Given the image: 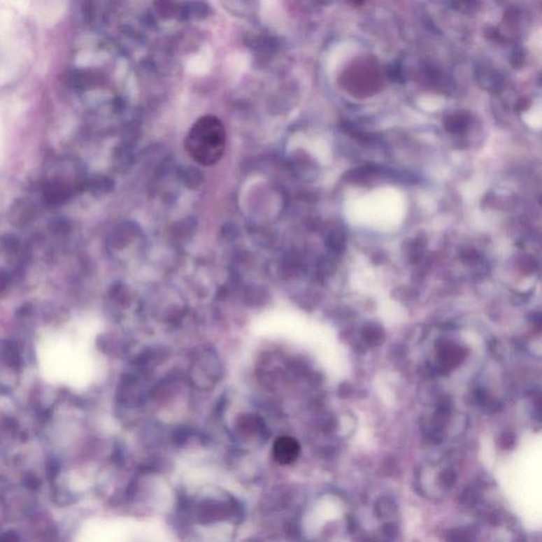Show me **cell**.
<instances>
[{
    "mask_svg": "<svg viewBox=\"0 0 542 542\" xmlns=\"http://www.w3.org/2000/svg\"><path fill=\"white\" fill-rule=\"evenodd\" d=\"M438 483L444 490H451L457 482V475L451 469H445L438 475Z\"/></svg>",
    "mask_w": 542,
    "mask_h": 542,
    "instance_id": "8992f818",
    "label": "cell"
},
{
    "mask_svg": "<svg viewBox=\"0 0 542 542\" xmlns=\"http://www.w3.org/2000/svg\"><path fill=\"white\" fill-rule=\"evenodd\" d=\"M369 335H370L371 337L370 339H369V341L377 342L379 341L383 334H381V329H379V327L371 325V327H368V329H366V331H364V336Z\"/></svg>",
    "mask_w": 542,
    "mask_h": 542,
    "instance_id": "ba28073f",
    "label": "cell"
},
{
    "mask_svg": "<svg viewBox=\"0 0 542 542\" xmlns=\"http://www.w3.org/2000/svg\"><path fill=\"white\" fill-rule=\"evenodd\" d=\"M376 511L378 513V516H380L381 518H388L391 515L394 514L395 506L389 499H383V500H379Z\"/></svg>",
    "mask_w": 542,
    "mask_h": 542,
    "instance_id": "52a82bcc",
    "label": "cell"
},
{
    "mask_svg": "<svg viewBox=\"0 0 542 542\" xmlns=\"http://www.w3.org/2000/svg\"><path fill=\"white\" fill-rule=\"evenodd\" d=\"M442 360L447 366H457V360L463 359V352L457 346H446L442 352Z\"/></svg>",
    "mask_w": 542,
    "mask_h": 542,
    "instance_id": "277c9868",
    "label": "cell"
},
{
    "mask_svg": "<svg viewBox=\"0 0 542 542\" xmlns=\"http://www.w3.org/2000/svg\"><path fill=\"white\" fill-rule=\"evenodd\" d=\"M273 455L281 465H290L298 459L300 445L292 436H280L273 444Z\"/></svg>",
    "mask_w": 542,
    "mask_h": 542,
    "instance_id": "7a4b0ae2",
    "label": "cell"
},
{
    "mask_svg": "<svg viewBox=\"0 0 542 542\" xmlns=\"http://www.w3.org/2000/svg\"><path fill=\"white\" fill-rule=\"evenodd\" d=\"M226 129L215 115H204L192 125L185 148L192 159L203 166L220 162L226 148Z\"/></svg>",
    "mask_w": 542,
    "mask_h": 542,
    "instance_id": "6da1fadb",
    "label": "cell"
},
{
    "mask_svg": "<svg viewBox=\"0 0 542 542\" xmlns=\"http://www.w3.org/2000/svg\"><path fill=\"white\" fill-rule=\"evenodd\" d=\"M68 194L69 191L66 187H61L59 185H50L45 191V199L50 205H59V203L67 201Z\"/></svg>",
    "mask_w": 542,
    "mask_h": 542,
    "instance_id": "3957f363",
    "label": "cell"
},
{
    "mask_svg": "<svg viewBox=\"0 0 542 542\" xmlns=\"http://www.w3.org/2000/svg\"><path fill=\"white\" fill-rule=\"evenodd\" d=\"M8 285V277L6 273H0V292L7 288Z\"/></svg>",
    "mask_w": 542,
    "mask_h": 542,
    "instance_id": "9c48e42d",
    "label": "cell"
},
{
    "mask_svg": "<svg viewBox=\"0 0 542 542\" xmlns=\"http://www.w3.org/2000/svg\"><path fill=\"white\" fill-rule=\"evenodd\" d=\"M447 542H475V537L467 529H455L448 534Z\"/></svg>",
    "mask_w": 542,
    "mask_h": 542,
    "instance_id": "5b68a950",
    "label": "cell"
}]
</instances>
